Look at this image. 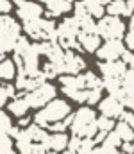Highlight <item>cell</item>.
I'll return each instance as SVG.
<instances>
[{"mask_svg": "<svg viewBox=\"0 0 134 154\" xmlns=\"http://www.w3.org/2000/svg\"><path fill=\"white\" fill-rule=\"evenodd\" d=\"M82 2H84L88 13L93 18H104L106 9H104V4L102 2H98V0H82Z\"/></svg>", "mask_w": 134, "mask_h": 154, "instance_id": "22", "label": "cell"}, {"mask_svg": "<svg viewBox=\"0 0 134 154\" xmlns=\"http://www.w3.org/2000/svg\"><path fill=\"white\" fill-rule=\"evenodd\" d=\"M31 48V43H29V39L25 38V36H20L18 41H16V47H14V54H18V56H23L27 50Z\"/></svg>", "mask_w": 134, "mask_h": 154, "instance_id": "28", "label": "cell"}, {"mask_svg": "<svg viewBox=\"0 0 134 154\" xmlns=\"http://www.w3.org/2000/svg\"><path fill=\"white\" fill-rule=\"evenodd\" d=\"M46 16L48 18H55L63 13H68L72 9V0H52L46 4Z\"/></svg>", "mask_w": 134, "mask_h": 154, "instance_id": "14", "label": "cell"}, {"mask_svg": "<svg viewBox=\"0 0 134 154\" xmlns=\"http://www.w3.org/2000/svg\"><path fill=\"white\" fill-rule=\"evenodd\" d=\"M13 129V124H11V118L7 113H2V133H9Z\"/></svg>", "mask_w": 134, "mask_h": 154, "instance_id": "36", "label": "cell"}, {"mask_svg": "<svg viewBox=\"0 0 134 154\" xmlns=\"http://www.w3.org/2000/svg\"><path fill=\"white\" fill-rule=\"evenodd\" d=\"M66 127H68V125L64 124V120H61V122H54V124L48 125V129H50L52 133H64Z\"/></svg>", "mask_w": 134, "mask_h": 154, "instance_id": "34", "label": "cell"}, {"mask_svg": "<svg viewBox=\"0 0 134 154\" xmlns=\"http://www.w3.org/2000/svg\"><path fill=\"white\" fill-rule=\"evenodd\" d=\"M31 124V118H27V116H22L20 120H18V125L20 127H23V125H29Z\"/></svg>", "mask_w": 134, "mask_h": 154, "instance_id": "42", "label": "cell"}, {"mask_svg": "<svg viewBox=\"0 0 134 154\" xmlns=\"http://www.w3.org/2000/svg\"><path fill=\"white\" fill-rule=\"evenodd\" d=\"M14 138L7 133H2V154H14Z\"/></svg>", "mask_w": 134, "mask_h": 154, "instance_id": "27", "label": "cell"}, {"mask_svg": "<svg viewBox=\"0 0 134 154\" xmlns=\"http://www.w3.org/2000/svg\"><path fill=\"white\" fill-rule=\"evenodd\" d=\"M81 22V31H84V32H97V23L93 22V16L89 14L86 18H82V20H79Z\"/></svg>", "mask_w": 134, "mask_h": 154, "instance_id": "29", "label": "cell"}, {"mask_svg": "<svg viewBox=\"0 0 134 154\" xmlns=\"http://www.w3.org/2000/svg\"><path fill=\"white\" fill-rule=\"evenodd\" d=\"M16 74H18V66H16L14 59H2V63H0V77L4 81H11V79L18 77Z\"/></svg>", "mask_w": 134, "mask_h": 154, "instance_id": "16", "label": "cell"}, {"mask_svg": "<svg viewBox=\"0 0 134 154\" xmlns=\"http://www.w3.org/2000/svg\"><path fill=\"white\" fill-rule=\"evenodd\" d=\"M70 113H72V108H70V104H68L66 100H63V99H54V100H50V102L45 106L41 111L36 113L34 122H36L38 125L45 127V129H48L50 124L64 120Z\"/></svg>", "mask_w": 134, "mask_h": 154, "instance_id": "1", "label": "cell"}, {"mask_svg": "<svg viewBox=\"0 0 134 154\" xmlns=\"http://www.w3.org/2000/svg\"><path fill=\"white\" fill-rule=\"evenodd\" d=\"M122 143H124V140H122L115 131H111V133H107L106 140H104L100 145H102V149H104V154H107L109 151H113V149H118Z\"/></svg>", "mask_w": 134, "mask_h": 154, "instance_id": "17", "label": "cell"}, {"mask_svg": "<svg viewBox=\"0 0 134 154\" xmlns=\"http://www.w3.org/2000/svg\"><path fill=\"white\" fill-rule=\"evenodd\" d=\"M106 11L109 14H113V16H120V14L127 16V0H111L107 4Z\"/></svg>", "mask_w": 134, "mask_h": 154, "instance_id": "20", "label": "cell"}, {"mask_svg": "<svg viewBox=\"0 0 134 154\" xmlns=\"http://www.w3.org/2000/svg\"><path fill=\"white\" fill-rule=\"evenodd\" d=\"M125 43L131 50H134V27H131V31L125 34Z\"/></svg>", "mask_w": 134, "mask_h": 154, "instance_id": "39", "label": "cell"}, {"mask_svg": "<svg viewBox=\"0 0 134 154\" xmlns=\"http://www.w3.org/2000/svg\"><path fill=\"white\" fill-rule=\"evenodd\" d=\"M81 143H82V138H81V136H75V134H73V136L70 138L68 149H70V151H73V152H77V154H79V151H81Z\"/></svg>", "mask_w": 134, "mask_h": 154, "instance_id": "33", "label": "cell"}, {"mask_svg": "<svg viewBox=\"0 0 134 154\" xmlns=\"http://www.w3.org/2000/svg\"><path fill=\"white\" fill-rule=\"evenodd\" d=\"M84 68H86V61L79 54H75L73 50H66L64 52V74L79 75Z\"/></svg>", "mask_w": 134, "mask_h": 154, "instance_id": "10", "label": "cell"}, {"mask_svg": "<svg viewBox=\"0 0 134 154\" xmlns=\"http://www.w3.org/2000/svg\"><path fill=\"white\" fill-rule=\"evenodd\" d=\"M27 133L31 134V138H32L36 143H43L45 138L48 136V134H46V131H45V127L38 125V124H34V125H29V127H27Z\"/></svg>", "mask_w": 134, "mask_h": 154, "instance_id": "23", "label": "cell"}, {"mask_svg": "<svg viewBox=\"0 0 134 154\" xmlns=\"http://www.w3.org/2000/svg\"><path fill=\"white\" fill-rule=\"evenodd\" d=\"M124 104H125L129 109L134 111V88L127 90V95H125V99H124Z\"/></svg>", "mask_w": 134, "mask_h": 154, "instance_id": "35", "label": "cell"}, {"mask_svg": "<svg viewBox=\"0 0 134 154\" xmlns=\"http://www.w3.org/2000/svg\"><path fill=\"white\" fill-rule=\"evenodd\" d=\"M84 79V84H86V90H93V88H104V81H100L98 77L95 75L93 72H86V74H81Z\"/></svg>", "mask_w": 134, "mask_h": 154, "instance_id": "25", "label": "cell"}, {"mask_svg": "<svg viewBox=\"0 0 134 154\" xmlns=\"http://www.w3.org/2000/svg\"><path fill=\"white\" fill-rule=\"evenodd\" d=\"M122 149H124V152L134 154V143L133 142H124V143H122Z\"/></svg>", "mask_w": 134, "mask_h": 154, "instance_id": "41", "label": "cell"}, {"mask_svg": "<svg viewBox=\"0 0 134 154\" xmlns=\"http://www.w3.org/2000/svg\"><path fill=\"white\" fill-rule=\"evenodd\" d=\"M97 125H98V131L111 133V131H113V127H115V122H113V118L102 115V116H98V118H97Z\"/></svg>", "mask_w": 134, "mask_h": 154, "instance_id": "26", "label": "cell"}, {"mask_svg": "<svg viewBox=\"0 0 134 154\" xmlns=\"http://www.w3.org/2000/svg\"><path fill=\"white\" fill-rule=\"evenodd\" d=\"M97 34L104 39H120L125 34V23L118 16H104L97 23Z\"/></svg>", "mask_w": 134, "mask_h": 154, "instance_id": "3", "label": "cell"}, {"mask_svg": "<svg viewBox=\"0 0 134 154\" xmlns=\"http://www.w3.org/2000/svg\"><path fill=\"white\" fill-rule=\"evenodd\" d=\"M125 124H129L131 127H134V113H129V111H124V115L120 116Z\"/></svg>", "mask_w": 134, "mask_h": 154, "instance_id": "40", "label": "cell"}, {"mask_svg": "<svg viewBox=\"0 0 134 154\" xmlns=\"http://www.w3.org/2000/svg\"><path fill=\"white\" fill-rule=\"evenodd\" d=\"M70 143V138L64 133H52L45 138L43 147L46 151H54V152H63Z\"/></svg>", "mask_w": 134, "mask_h": 154, "instance_id": "11", "label": "cell"}, {"mask_svg": "<svg viewBox=\"0 0 134 154\" xmlns=\"http://www.w3.org/2000/svg\"><path fill=\"white\" fill-rule=\"evenodd\" d=\"M115 133L124 140V142H134V127H131L129 124H125L124 120H120L115 125Z\"/></svg>", "mask_w": 134, "mask_h": 154, "instance_id": "18", "label": "cell"}, {"mask_svg": "<svg viewBox=\"0 0 134 154\" xmlns=\"http://www.w3.org/2000/svg\"><path fill=\"white\" fill-rule=\"evenodd\" d=\"M131 27H134V13H133V16H131Z\"/></svg>", "mask_w": 134, "mask_h": 154, "instance_id": "44", "label": "cell"}, {"mask_svg": "<svg viewBox=\"0 0 134 154\" xmlns=\"http://www.w3.org/2000/svg\"><path fill=\"white\" fill-rule=\"evenodd\" d=\"M81 34V22L72 16V18H64L59 25H57V39H77Z\"/></svg>", "mask_w": 134, "mask_h": 154, "instance_id": "7", "label": "cell"}, {"mask_svg": "<svg viewBox=\"0 0 134 154\" xmlns=\"http://www.w3.org/2000/svg\"><path fill=\"white\" fill-rule=\"evenodd\" d=\"M122 59L127 63V66L129 68H134V52H124V56H122Z\"/></svg>", "mask_w": 134, "mask_h": 154, "instance_id": "37", "label": "cell"}, {"mask_svg": "<svg viewBox=\"0 0 134 154\" xmlns=\"http://www.w3.org/2000/svg\"><path fill=\"white\" fill-rule=\"evenodd\" d=\"M122 82H124V88H127V90L134 88V68H129L125 72V75L122 77Z\"/></svg>", "mask_w": 134, "mask_h": 154, "instance_id": "32", "label": "cell"}, {"mask_svg": "<svg viewBox=\"0 0 134 154\" xmlns=\"http://www.w3.org/2000/svg\"><path fill=\"white\" fill-rule=\"evenodd\" d=\"M63 93L68 97V99H73L75 102H88V93L89 90H79V88H66L63 86Z\"/></svg>", "mask_w": 134, "mask_h": 154, "instance_id": "21", "label": "cell"}, {"mask_svg": "<svg viewBox=\"0 0 134 154\" xmlns=\"http://www.w3.org/2000/svg\"><path fill=\"white\" fill-rule=\"evenodd\" d=\"M72 133L75 136L81 138H93L98 133V125H97V116L91 108H81L75 115H73V122H72Z\"/></svg>", "mask_w": 134, "mask_h": 154, "instance_id": "2", "label": "cell"}, {"mask_svg": "<svg viewBox=\"0 0 134 154\" xmlns=\"http://www.w3.org/2000/svg\"><path fill=\"white\" fill-rule=\"evenodd\" d=\"M98 68L100 72L104 74V77H116V79H122L125 75V72L129 70L127 68V63L122 59H115V61H98Z\"/></svg>", "mask_w": 134, "mask_h": 154, "instance_id": "9", "label": "cell"}, {"mask_svg": "<svg viewBox=\"0 0 134 154\" xmlns=\"http://www.w3.org/2000/svg\"><path fill=\"white\" fill-rule=\"evenodd\" d=\"M102 90H104V88H93V90H89V93H88V104H100V99H102Z\"/></svg>", "mask_w": 134, "mask_h": 154, "instance_id": "31", "label": "cell"}, {"mask_svg": "<svg viewBox=\"0 0 134 154\" xmlns=\"http://www.w3.org/2000/svg\"><path fill=\"white\" fill-rule=\"evenodd\" d=\"M29 108H31V104H29V99H27V95L14 97V99H13L9 104H7V111H9L13 116H18V118L25 116V113L29 111Z\"/></svg>", "mask_w": 134, "mask_h": 154, "instance_id": "12", "label": "cell"}, {"mask_svg": "<svg viewBox=\"0 0 134 154\" xmlns=\"http://www.w3.org/2000/svg\"><path fill=\"white\" fill-rule=\"evenodd\" d=\"M14 5H16V14L23 20V22H29V20H38L41 18L43 14V9L41 5L31 2V0H13Z\"/></svg>", "mask_w": 134, "mask_h": 154, "instance_id": "6", "label": "cell"}, {"mask_svg": "<svg viewBox=\"0 0 134 154\" xmlns=\"http://www.w3.org/2000/svg\"><path fill=\"white\" fill-rule=\"evenodd\" d=\"M55 95H57L55 86L50 84V82H43V84H40L36 90L29 91V93H27V99H29L31 108H45L50 100L55 99Z\"/></svg>", "mask_w": 134, "mask_h": 154, "instance_id": "4", "label": "cell"}, {"mask_svg": "<svg viewBox=\"0 0 134 154\" xmlns=\"http://www.w3.org/2000/svg\"><path fill=\"white\" fill-rule=\"evenodd\" d=\"M18 38H20V34H16V32H4V31H0V52L7 54V52L14 50Z\"/></svg>", "mask_w": 134, "mask_h": 154, "instance_id": "15", "label": "cell"}, {"mask_svg": "<svg viewBox=\"0 0 134 154\" xmlns=\"http://www.w3.org/2000/svg\"><path fill=\"white\" fill-rule=\"evenodd\" d=\"M77 39L81 41L82 50H86V52H97L102 47L100 45V36L97 32H84V31H81V34H79Z\"/></svg>", "mask_w": 134, "mask_h": 154, "instance_id": "13", "label": "cell"}, {"mask_svg": "<svg viewBox=\"0 0 134 154\" xmlns=\"http://www.w3.org/2000/svg\"><path fill=\"white\" fill-rule=\"evenodd\" d=\"M107 154H124V152H120L118 149H113V151H109V152H107Z\"/></svg>", "mask_w": 134, "mask_h": 154, "instance_id": "43", "label": "cell"}, {"mask_svg": "<svg viewBox=\"0 0 134 154\" xmlns=\"http://www.w3.org/2000/svg\"><path fill=\"white\" fill-rule=\"evenodd\" d=\"M13 5H14V2H11V0H2V2H0V11H2L4 14H7V13L13 9Z\"/></svg>", "mask_w": 134, "mask_h": 154, "instance_id": "38", "label": "cell"}, {"mask_svg": "<svg viewBox=\"0 0 134 154\" xmlns=\"http://www.w3.org/2000/svg\"><path fill=\"white\" fill-rule=\"evenodd\" d=\"M40 2H43V4H48V2H52V0H40Z\"/></svg>", "mask_w": 134, "mask_h": 154, "instance_id": "45", "label": "cell"}, {"mask_svg": "<svg viewBox=\"0 0 134 154\" xmlns=\"http://www.w3.org/2000/svg\"><path fill=\"white\" fill-rule=\"evenodd\" d=\"M98 106H100V113L104 116H109V118H120L124 115V111H125V104L120 99L113 97V95H109L107 99L100 100Z\"/></svg>", "mask_w": 134, "mask_h": 154, "instance_id": "8", "label": "cell"}, {"mask_svg": "<svg viewBox=\"0 0 134 154\" xmlns=\"http://www.w3.org/2000/svg\"><path fill=\"white\" fill-rule=\"evenodd\" d=\"M0 31H4V32H16V34H20L22 27H20V23H18L14 18H11L9 14H4V16L0 18Z\"/></svg>", "mask_w": 134, "mask_h": 154, "instance_id": "19", "label": "cell"}, {"mask_svg": "<svg viewBox=\"0 0 134 154\" xmlns=\"http://www.w3.org/2000/svg\"><path fill=\"white\" fill-rule=\"evenodd\" d=\"M95 147H97V143H95L93 138H82V143H81V151H79V154H91Z\"/></svg>", "mask_w": 134, "mask_h": 154, "instance_id": "30", "label": "cell"}, {"mask_svg": "<svg viewBox=\"0 0 134 154\" xmlns=\"http://www.w3.org/2000/svg\"><path fill=\"white\" fill-rule=\"evenodd\" d=\"M124 154H129V152H124Z\"/></svg>", "mask_w": 134, "mask_h": 154, "instance_id": "46", "label": "cell"}, {"mask_svg": "<svg viewBox=\"0 0 134 154\" xmlns=\"http://www.w3.org/2000/svg\"><path fill=\"white\" fill-rule=\"evenodd\" d=\"M125 52V47L120 39H106V43L97 50L98 61H115L122 57Z\"/></svg>", "mask_w": 134, "mask_h": 154, "instance_id": "5", "label": "cell"}, {"mask_svg": "<svg viewBox=\"0 0 134 154\" xmlns=\"http://www.w3.org/2000/svg\"><path fill=\"white\" fill-rule=\"evenodd\" d=\"M16 97V86L14 84H2L0 88V104L5 106L7 104V99H14Z\"/></svg>", "mask_w": 134, "mask_h": 154, "instance_id": "24", "label": "cell"}]
</instances>
